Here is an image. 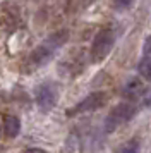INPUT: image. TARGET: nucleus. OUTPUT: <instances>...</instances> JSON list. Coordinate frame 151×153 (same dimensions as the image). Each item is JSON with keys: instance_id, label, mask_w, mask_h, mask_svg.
<instances>
[{"instance_id": "1", "label": "nucleus", "mask_w": 151, "mask_h": 153, "mask_svg": "<svg viewBox=\"0 0 151 153\" xmlns=\"http://www.w3.org/2000/svg\"><path fill=\"white\" fill-rule=\"evenodd\" d=\"M67 38H69V33L65 29H62V31H57L53 35H50L43 43H40L33 50V53L29 55V65L33 67V71L45 65L47 62H50L53 59V55L57 53V50L65 45Z\"/></svg>"}, {"instance_id": "2", "label": "nucleus", "mask_w": 151, "mask_h": 153, "mask_svg": "<svg viewBox=\"0 0 151 153\" xmlns=\"http://www.w3.org/2000/svg\"><path fill=\"white\" fill-rule=\"evenodd\" d=\"M136 112H137L136 105L130 103V102H122V103L115 105L105 119V126H103L105 132H113L122 124L129 122L130 119L136 115Z\"/></svg>"}, {"instance_id": "3", "label": "nucleus", "mask_w": 151, "mask_h": 153, "mask_svg": "<svg viewBox=\"0 0 151 153\" xmlns=\"http://www.w3.org/2000/svg\"><path fill=\"white\" fill-rule=\"evenodd\" d=\"M115 45V35L112 29H101L98 31L93 40V45H91V50H89V55H91V62H101L107 57L110 55V52Z\"/></svg>"}, {"instance_id": "4", "label": "nucleus", "mask_w": 151, "mask_h": 153, "mask_svg": "<svg viewBox=\"0 0 151 153\" xmlns=\"http://www.w3.org/2000/svg\"><path fill=\"white\" fill-rule=\"evenodd\" d=\"M105 103H107V93L105 91H95V93H89L88 97L84 98V100H81L76 107H72L67 112V115L69 117H74V115H79V114L95 112L100 107H103Z\"/></svg>"}, {"instance_id": "5", "label": "nucleus", "mask_w": 151, "mask_h": 153, "mask_svg": "<svg viewBox=\"0 0 151 153\" xmlns=\"http://www.w3.org/2000/svg\"><path fill=\"white\" fill-rule=\"evenodd\" d=\"M36 103L43 112H50L57 103V98H58V90L53 83H43L36 88Z\"/></svg>"}, {"instance_id": "6", "label": "nucleus", "mask_w": 151, "mask_h": 153, "mask_svg": "<svg viewBox=\"0 0 151 153\" xmlns=\"http://www.w3.org/2000/svg\"><path fill=\"white\" fill-rule=\"evenodd\" d=\"M2 129H4V134L7 138H16L21 131V120L16 115H5Z\"/></svg>"}, {"instance_id": "7", "label": "nucleus", "mask_w": 151, "mask_h": 153, "mask_svg": "<svg viewBox=\"0 0 151 153\" xmlns=\"http://www.w3.org/2000/svg\"><path fill=\"white\" fill-rule=\"evenodd\" d=\"M117 153H139V141L137 139H130L125 145L120 146L117 150Z\"/></svg>"}, {"instance_id": "8", "label": "nucleus", "mask_w": 151, "mask_h": 153, "mask_svg": "<svg viewBox=\"0 0 151 153\" xmlns=\"http://www.w3.org/2000/svg\"><path fill=\"white\" fill-rule=\"evenodd\" d=\"M139 72H141L146 79H150L151 81V57L144 59L143 62L139 64Z\"/></svg>"}, {"instance_id": "9", "label": "nucleus", "mask_w": 151, "mask_h": 153, "mask_svg": "<svg viewBox=\"0 0 151 153\" xmlns=\"http://www.w3.org/2000/svg\"><path fill=\"white\" fill-rule=\"evenodd\" d=\"M132 2H134V0H113V5H115V9H118V10H125V9H129L130 5H132Z\"/></svg>"}, {"instance_id": "10", "label": "nucleus", "mask_w": 151, "mask_h": 153, "mask_svg": "<svg viewBox=\"0 0 151 153\" xmlns=\"http://www.w3.org/2000/svg\"><path fill=\"white\" fill-rule=\"evenodd\" d=\"M76 2H79V9H84V7H89L95 0H76Z\"/></svg>"}, {"instance_id": "11", "label": "nucleus", "mask_w": 151, "mask_h": 153, "mask_svg": "<svg viewBox=\"0 0 151 153\" xmlns=\"http://www.w3.org/2000/svg\"><path fill=\"white\" fill-rule=\"evenodd\" d=\"M24 153H48L47 150H43V148H27Z\"/></svg>"}]
</instances>
